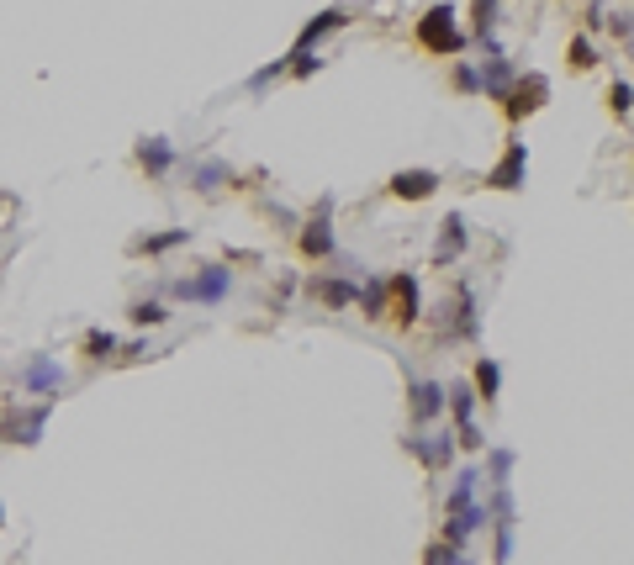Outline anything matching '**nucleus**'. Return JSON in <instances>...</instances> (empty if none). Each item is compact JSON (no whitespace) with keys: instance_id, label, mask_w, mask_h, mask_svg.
I'll use <instances>...</instances> for the list:
<instances>
[{"instance_id":"1","label":"nucleus","mask_w":634,"mask_h":565,"mask_svg":"<svg viewBox=\"0 0 634 565\" xmlns=\"http://www.w3.org/2000/svg\"><path fill=\"white\" fill-rule=\"evenodd\" d=\"M413 43L428 53V59H465V48H471V32H465L460 11L450 0H434V6H423V16L413 22Z\"/></svg>"},{"instance_id":"2","label":"nucleus","mask_w":634,"mask_h":565,"mask_svg":"<svg viewBox=\"0 0 634 565\" xmlns=\"http://www.w3.org/2000/svg\"><path fill=\"white\" fill-rule=\"evenodd\" d=\"M164 301H185V307H222L233 296V265L228 259H207L191 275H170L164 286H154Z\"/></svg>"},{"instance_id":"3","label":"nucleus","mask_w":634,"mask_h":565,"mask_svg":"<svg viewBox=\"0 0 634 565\" xmlns=\"http://www.w3.org/2000/svg\"><path fill=\"white\" fill-rule=\"evenodd\" d=\"M434 333H439V349L476 344V338H481V296H476V280L471 275H460L455 291H450V301L434 312Z\"/></svg>"},{"instance_id":"4","label":"nucleus","mask_w":634,"mask_h":565,"mask_svg":"<svg viewBox=\"0 0 634 565\" xmlns=\"http://www.w3.org/2000/svg\"><path fill=\"white\" fill-rule=\"evenodd\" d=\"M333 212H339V196L323 191L312 201V212L302 217V228H296V254H302L307 265H333V259H339V228H333Z\"/></svg>"},{"instance_id":"5","label":"nucleus","mask_w":634,"mask_h":565,"mask_svg":"<svg viewBox=\"0 0 634 565\" xmlns=\"http://www.w3.org/2000/svg\"><path fill=\"white\" fill-rule=\"evenodd\" d=\"M481 191H502V196H518L529 185V143L518 127H508V138H502V154L481 169Z\"/></svg>"},{"instance_id":"6","label":"nucleus","mask_w":634,"mask_h":565,"mask_svg":"<svg viewBox=\"0 0 634 565\" xmlns=\"http://www.w3.org/2000/svg\"><path fill=\"white\" fill-rule=\"evenodd\" d=\"M402 455H413L428 476H450L455 455H460V439H455L450 423H439V428H407L402 433Z\"/></svg>"},{"instance_id":"7","label":"nucleus","mask_w":634,"mask_h":565,"mask_svg":"<svg viewBox=\"0 0 634 565\" xmlns=\"http://www.w3.org/2000/svg\"><path fill=\"white\" fill-rule=\"evenodd\" d=\"M64 386H69V370H64L59 354H48V349H37L16 365V391H22V402H59Z\"/></svg>"},{"instance_id":"8","label":"nucleus","mask_w":634,"mask_h":565,"mask_svg":"<svg viewBox=\"0 0 634 565\" xmlns=\"http://www.w3.org/2000/svg\"><path fill=\"white\" fill-rule=\"evenodd\" d=\"M53 423V402H11L0 412V444L11 449H37Z\"/></svg>"},{"instance_id":"9","label":"nucleus","mask_w":634,"mask_h":565,"mask_svg":"<svg viewBox=\"0 0 634 565\" xmlns=\"http://www.w3.org/2000/svg\"><path fill=\"white\" fill-rule=\"evenodd\" d=\"M550 106V74H539V69H524L513 80V90L497 101V111H502V122L508 127H524L529 117H539V111Z\"/></svg>"},{"instance_id":"10","label":"nucleus","mask_w":634,"mask_h":565,"mask_svg":"<svg viewBox=\"0 0 634 565\" xmlns=\"http://www.w3.org/2000/svg\"><path fill=\"white\" fill-rule=\"evenodd\" d=\"M185 169V185H191L196 196H222V191H244V175L222 159V154H191V159H180Z\"/></svg>"},{"instance_id":"11","label":"nucleus","mask_w":634,"mask_h":565,"mask_svg":"<svg viewBox=\"0 0 634 565\" xmlns=\"http://www.w3.org/2000/svg\"><path fill=\"white\" fill-rule=\"evenodd\" d=\"M386 296H391V317H386V323H397L402 333H413L423 317H428V307H423V280L413 270H391L386 275Z\"/></svg>"},{"instance_id":"12","label":"nucleus","mask_w":634,"mask_h":565,"mask_svg":"<svg viewBox=\"0 0 634 565\" xmlns=\"http://www.w3.org/2000/svg\"><path fill=\"white\" fill-rule=\"evenodd\" d=\"M444 402H450V386L444 381H434V375H407V418H413V428H439Z\"/></svg>"},{"instance_id":"13","label":"nucleus","mask_w":634,"mask_h":565,"mask_svg":"<svg viewBox=\"0 0 634 565\" xmlns=\"http://www.w3.org/2000/svg\"><path fill=\"white\" fill-rule=\"evenodd\" d=\"M180 148H175V138H164V133H143L138 143H133V164H138V175L148 180V185H159V180H170L175 169H180Z\"/></svg>"},{"instance_id":"14","label":"nucleus","mask_w":634,"mask_h":565,"mask_svg":"<svg viewBox=\"0 0 634 565\" xmlns=\"http://www.w3.org/2000/svg\"><path fill=\"white\" fill-rule=\"evenodd\" d=\"M439 185H444L439 169L407 164V169H391V175H386V196H391V201H402V206H423V201H434V196H439Z\"/></svg>"},{"instance_id":"15","label":"nucleus","mask_w":634,"mask_h":565,"mask_svg":"<svg viewBox=\"0 0 634 565\" xmlns=\"http://www.w3.org/2000/svg\"><path fill=\"white\" fill-rule=\"evenodd\" d=\"M360 280L365 275H333V270H317L307 280V296L317 301V307H328V312H349L354 301H360Z\"/></svg>"},{"instance_id":"16","label":"nucleus","mask_w":634,"mask_h":565,"mask_svg":"<svg viewBox=\"0 0 634 565\" xmlns=\"http://www.w3.org/2000/svg\"><path fill=\"white\" fill-rule=\"evenodd\" d=\"M465 254H471V222H465V212H444L434 238V270H455Z\"/></svg>"},{"instance_id":"17","label":"nucleus","mask_w":634,"mask_h":565,"mask_svg":"<svg viewBox=\"0 0 634 565\" xmlns=\"http://www.w3.org/2000/svg\"><path fill=\"white\" fill-rule=\"evenodd\" d=\"M354 22V11L349 6H323V11H317V16H307V22H302V32H296V53H323V43H328V37L333 32H344Z\"/></svg>"},{"instance_id":"18","label":"nucleus","mask_w":634,"mask_h":565,"mask_svg":"<svg viewBox=\"0 0 634 565\" xmlns=\"http://www.w3.org/2000/svg\"><path fill=\"white\" fill-rule=\"evenodd\" d=\"M465 32H471V43L481 48V59L487 53H502V43H497V27H502V0H471V16H465Z\"/></svg>"},{"instance_id":"19","label":"nucleus","mask_w":634,"mask_h":565,"mask_svg":"<svg viewBox=\"0 0 634 565\" xmlns=\"http://www.w3.org/2000/svg\"><path fill=\"white\" fill-rule=\"evenodd\" d=\"M518 74H524V69H518V64L508 59V53H487V59H481V96H487V101L497 106V101L513 90Z\"/></svg>"},{"instance_id":"20","label":"nucleus","mask_w":634,"mask_h":565,"mask_svg":"<svg viewBox=\"0 0 634 565\" xmlns=\"http://www.w3.org/2000/svg\"><path fill=\"white\" fill-rule=\"evenodd\" d=\"M191 238H196L191 228H159V233H138L133 243H127V254H133V259H164V254L185 249Z\"/></svg>"},{"instance_id":"21","label":"nucleus","mask_w":634,"mask_h":565,"mask_svg":"<svg viewBox=\"0 0 634 565\" xmlns=\"http://www.w3.org/2000/svg\"><path fill=\"white\" fill-rule=\"evenodd\" d=\"M465 381L476 386L481 407H497V397H502V365H497V354H476V360H471V375H465Z\"/></svg>"},{"instance_id":"22","label":"nucleus","mask_w":634,"mask_h":565,"mask_svg":"<svg viewBox=\"0 0 634 565\" xmlns=\"http://www.w3.org/2000/svg\"><path fill=\"white\" fill-rule=\"evenodd\" d=\"M170 301H164L159 291H148V296H133V301H127V323H133V328H164V323H170Z\"/></svg>"},{"instance_id":"23","label":"nucleus","mask_w":634,"mask_h":565,"mask_svg":"<svg viewBox=\"0 0 634 565\" xmlns=\"http://www.w3.org/2000/svg\"><path fill=\"white\" fill-rule=\"evenodd\" d=\"M354 307H360V317H365V323H386V317H391L386 275H365V280H360V301H354Z\"/></svg>"},{"instance_id":"24","label":"nucleus","mask_w":634,"mask_h":565,"mask_svg":"<svg viewBox=\"0 0 634 565\" xmlns=\"http://www.w3.org/2000/svg\"><path fill=\"white\" fill-rule=\"evenodd\" d=\"M80 354H85L90 365H117V360H122V338L111 333V328H85Z\"/></svg>"},{"instance_id":"25","label":"nucleus","mask_w":634,"mask_h":565,"mask_svg":"<svg viewBox=\"0 0 634 565\" xmlns=\"http://www.w3.org/2000/svg\"><path fill=\"white\" fill-rule=\"evenodd\" d=\"M513 470H518V449L487 444V460H481V476H487V486H513Z\"/></svg>"},{"instance_id":"26","label":"nucleus","mask_w":634,"mask_h":565,"mask_svg":"<svg viewBox=\"0 0 634 565\" xmlns=\"http://www.w3.org/2000/svg\"><path fill=\"white\" fill-rule=\"evenodd\" d=\"M450 90L460 101H481V59H455L450 64Z\"/></svg>"},{"instance_id":"27","label":"nucleus","mask_w":634,"mask_h":565,"mask_svg":"<svg viewBox=\"0 0 634 565\" xmlns=\"http://www.w3.org/2000/svg\"><path fill=\"white\" fill-rule=\"evenodd\" d=\"M286 74H291V59H286V53H281V59L259 64V69L249 74V80H244V90H249V96H265V90H270V85H281V80H286Z\"/></svg>"},{"instance_id":"28","label":"nucleus","mask_w":634,"mask_h":565,"mask_svg":"<svg viewBox=\"0 0 634 565\" xmlns=\"http://www.w3.org/2000/svg\"><path fill=\"white\" fill-rule=\"evenodd\" d=\"M566 64H571L576 74H587V69H598V64H603V53H598V43H592L587 32H576L571 43H566Z\"/></svg>"},{"instance_id":"29","label":"nucleus","mask_w":634,"mask_h":565,"mask_svg":"<svg viewBox=\"0 0 634 565\" xmlns=\"http://www.w3.org/2000/svg\"><path fill=\"white\" fill-rule=\"evenodd\" d=\"M603 106H608L613 122H629V117H634V85H629V80H613V85L603 90Z\"/></svg>"},{"instance_id":"30","label":"nucleus","mask_w":634,"mask_h":565,"mask_svg":"<svg viewBox=\"0 0 634 565\" xmlns=\"http://www.w3.org/2000/svg\"><path fill=\"white\" fill-rule=\"evenodd\" d=\"M518 550V523H492V565H513Z\"/></svg>"},{"instance_id":"31","label":"nucleus","mask_w":634,"mask_h":565,"mask_svg":"<svg viewBox=\"0 0 634 565\" xmlns=\"http://www.w3.org/2000/svg\"><path fill=\"white\" fill-rule=\"evenodd\" d=\"M286 59H291V74H286V80H312V74H323L328 69V59H323V53H286Z\"/></svg>"},{"instance_id":"32","label":"nucleus","mask_w":634,"mask_h":565,"mask_svg":"<svg viewBox=\"0 0 634 565\" xmlns=\"http://www.w3.org/2000/svg\"><path fill=\"white\" fill-rule=\"evenodd\" d=\"M460 555H465V550H455V544L434 539V544H428V550H423V565H460Z\"/></svg>"},{"instance_id":"33","label":"nucleus","mask_w":634,"mask_h":565,"mask_svg":"<svg viewBox=\"0 0 634 565\" xmlns=\"http://www.w3.org/2000/svg\"><path fill=\"white\" fill-rule=\"evenodd\" d=\"M608 32L619 37V43H629V37H634V11H613L608 16Z\"/></svg>"},{"instance_id":"34","label":"nucleus","mask_w":634,"mask_h":565,"mask_svg":"<svg viewBox=\"0 0 634 565\" xmlns=\"http://www.w3.org/2000/svg\"><path fill=\"white\" fill-rule=\"evenodd\" d=\"M291 291H296V275L286 270V275H281V286H275V312H281V307H286V296H291Z\"/></svg>"},{"instance_id":"35","label":"nucleus","mask_w":634,"mask_h":565,"mask_svg":"<svg viewBox=\"0 0 634 565\" xmlns=\"http://www.w3.org/2000/svg\"><path fill=\"white\" fill-rule=\"evenodd\" d=\"M6 518H11V513H6V502H0V529H6Z\"/></svg>"}]
</instances>
